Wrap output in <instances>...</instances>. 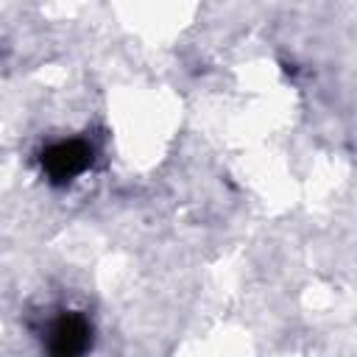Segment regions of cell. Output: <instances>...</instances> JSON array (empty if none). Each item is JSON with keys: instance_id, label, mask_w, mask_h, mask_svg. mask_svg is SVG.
Masks as SVG:
<instances>
[{"instance_id": "obj_1", "label": "cell", "mask_w": 357, "mask_h": 357, "mask_svg": "<svg viewBox=\"0 0 357 357\" xmlns=\"http://www.w3.org/2000/svg\"><path fill=\"white\" fill-rule=\"evenodd\" d=\"M92 162V148L81 139L56 142L42 153V167L53 181H70L81 176Z\"/></svg>"}, {"instance_id": "obj_2", "label": "cell", "mask_w": 357, "mask_h": 357, "mask_svg": "<svg viewBox=\"0 0 357 357\" xmlns=\"http://www.w3.org/2000/svg\"><path fill=\"white\" fill-rule=\"evenodd\" d=\"M89 343V324L81 315H64L56 321L50 332V351L53 354H78Z\"/></svg>"}]
</instances>
